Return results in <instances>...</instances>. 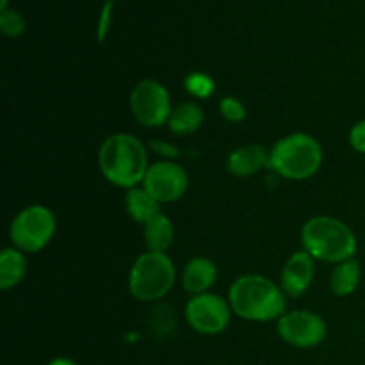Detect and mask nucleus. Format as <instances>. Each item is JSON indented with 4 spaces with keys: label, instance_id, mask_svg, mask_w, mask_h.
I'll return each instance as SVG.
<instances>
[{
    "label": "nucleus",
    "instance_id": "4468645a",
    "mask_svg": "<svg viewBox=\"0 0 365 365\" xmlns=\"http://www.w3.org/2000/svg\"><path fill=\"white\" fill-rule=\"evenodd\" d=\"M27 273V260L25 255L16 248H4L0 253V287L9 291L20 284Z\"/></svg>",
    "mask_w": 365,
    "mask_h": 365
},
{
    "label": "nucleus",
    "instance_id": "a211bd4d",
    "mask_svg": "<svg viewBox=\"0 0 365 365\" xmlns=\"http://www.w3.org/2000/svg\"><path fill=\"white\" fill-rule=\"evenodd\" d=\"M360 278H362V269H360L359 260H344V262L337 264V267L331 273V291L337 296L353 294L359 287Z\"/></svg>",
    "mask_w": 365,
    "mask_h": 365
},
{
    "label": "nucleus",
    "instance_id": "a878e982",
    "mask_svg": "<svg viewBox=\"0 0 365 365\" xmlns=\"http://www.w3.org/2000/svg\"><path fill=\"white\" fill-rule=\"evenodd\" d=\"M2 9H7V0H2Z\"/></svg>",
    "mask_w": 365,
    "mask_h": 365
},
{
    "label": "nucleus",
    "instance_id": "39448f33",
    "mask_svg": "<svg viewBox=\"0 0 365 365\" xmlns=\"http://www.w3.org/2000/svg\"><path fill=\"white\" fill-rule=\"evenodd\" d=\"M175 284V266L166 253L148 252L138 257L128 277V289L139 302L164 298Z\"/></svg>",
    "mask_w": 365,
    "mask_h": 365
},
{
    "label": "nucleus",
    "instance_id": "1a4fd4ad",
    "mask_svg": "<svg viewBox=\"0 0 365 365\" xmlns=\"http://www.w3.org/2000/svg\"><path fill=\"white\" fill-rule=\"evenodd\" d=\"M278 335L296 348H314L327 337V323L309 310H294L278 319Z\"/></svg>",
    "mask_w": 365,
    "mask_h": 365
},
{
    "label": "nucleus",
    "instance_id": "f257e3e1",
    "mask_svg": "<svg viewBox=\"0 0 365 365\" xmlns=\"http://www.w3.org/2000/svg\"><path fill=\"white\" fill-rule=\"evenodd\" d=\"M100 171L110 184L134 189L148 171L146 148L130 134H114L103 141L98 152Z\"/></svg>",
    "mask_w": 365,
    "mask_h": 365
},
{
    "label": "nucleus",
    "instance_id": "4be33fe9",
    "mask_svg": "<svg viewBox=\"0 0 365 365\" xmlns=\"http://www.w3.org/2000/svg\"><path fill=\"white\" fill-rule=\"evenodd\" d=\"M349 145L356 152L365 153V120L353 125V128L349 130Z\"/></svg>",
    "mask_w": 365,
    "mask_h": 365
},
{
    "label": "nucleus",
    "instance_id": "f3484780",
    "mask_svg": "<svg viewBox=\"0 0 365 365\" xmlns=\"http://www.w3.org/2000/svg\"><path fill=\"white\" fill-rule=\"evenodd\" d=\"M125 205H127V210L132 216V220L143 225L148 223L153 216H157L160 212L159 202H155L145 191V187L128 189L127 196H125Z\"/></svg>",
    "mask_w": 365,
    "mask_h": 365
},
{
    "label": "nucleus",
    "instance_id": "9d476101",
    "mask_svg": "<svg viewBox=\"0 0 365 365\" xmlns=\"http://www.w3.org/2000/svg\"><path fill=\"white\" fill-rule=\"evenodd\" d=\"M143 187L155 202H177L187 189V173L171 160H160L148 168Z\"/></svg>",
    "mask_w": 365,
    "mask_h": 365
},
{
    "label": "nucleus",
    "instance_id": "393cba45",
    "mask_svg": "<svg viewBox=\"0 0 365 365\" xmlns=\"http://www.w3.org/2000/svg\"><path fill=\"white\" fill-rule=\"evenodd\" d=\"M50 365H75V364L71 362V360H66V359H57V360H53Z\"/></svg>",
    "mask_w": 365,
    "mask_h": 365
},
{
    "label": "nucleus",
    "instance_id": "f8f14e48",
    "mask_svg": "<svg viewBox=\"0 0 365 365\" xmlns=\"http://www.w3.org/2000/svg\"><path fill=\"white\" fill-rule=\"evenodd\" d=\"M269 166V153L259 145L241 146L228 155L227 170L235 177H250Z\"/></svg>",
    "mask_w": 365,
    "mask_h": 365
},
{
    "label": "nucleus",
    "instance_id": "6ab92c4d",
    "mask_svg": "<svg viewBox=\"0 0 365 365\" xmlns=\"http://www.w3.org/2000/svg\"><path fill=\"white\" fill-rule=\"evenodd\" d=\"M0 29L9 38H18L25 31V18L18 11L2 9V13H0Z\"/></svg>",
    "mask_w": 365,
    "mask_h": 365
},
{
    "label": "nucleus",
    "instance_id": "aec40b11",
    "mask_svg": "<svg viewBox=\"0 0 365 365\" xmlns=\"http://www.w3.org/2000/svg\"><path fill=\"white\" fill-rule=\"evenodd\" d=\"M185 89H187L191 95L198 96V98H207L214 93V81L210 77H207L205 73H191L185 78Z\"/></svg>",
    "mask_w": 365,
    "mask_h": 365
},
{
    "label": "nucleus",
    "instance_id": "423d86ee",
    "mask_svg": "<svg viewBox=\"0 0 365 365\" xmlns=\"http://www.w3.org/2000/svg\"><path fill=\"white\" fill-rule=\"evenodd\" d=\"M56 234V217L46 207L32 205L21 210L11 223V241L21 253H36L45 248Z\"/></svg>",
    "mask_w": 365,
    "mask_h": 365
},
{
    "label": "nucleus",
    "instance_id": "20e7f679",
    "mask_svg": "<svg viewBox=\"0 0 365 365\" xmlns=\"http://www.w3.org/2000/svg\"><path fill=\"white\" fill-rule=\"evenodd\" d=\"M323 150L309 134H291L280 139L269 152V170L289 180H305L319 170Z\"/></svg>",
    "mask_w": 365,
    "mask_h": 365
},
{
    "label": "nucleus",
    "instance_id": "f03ea898",
    "mask_svg": "<svg viewBox=\"0 0 365 365\" xmlns=\"http://www.w3.org/2000/svg\"><path fill=\"white\" fill-rule=\"evenodd\" d=\"M232 312L248 321L280 319L285 314V292L259 274H246L232 284L228 292Z\"/></svg>",
    "mask_w": 365,
    "mask_h": 365
},
{
    "label": "nucleus",
    "instance_id": "ddd939ff",
    "mask_svg": "<svg viewBox=\"0 0 365 365\" xmlns=\"http://www.w3.org/2000/svg\"><path fill=\"white\" fill-rule=\"evenodd\" d=\"M217 278V267L216 264L205 257H196V259L189 260L187 266L184 267V274H182V285L189 294H203L207 289L214 285Z\"/></svg>",
    "mask_w": 365,
    "mask_h": 365
},
{
    "label": "nucleus",
    "instance_id": "b1692460",
    "mask_svg": "<svg viewBox=\"0 0 365 365\" xmlns=\"http://www.w3.org/2000/svg\"><path fill=\"white\" fill-rule=\"evenodd\" d=\"M152 146H153V150H155V152L163 157H177L178 155V150L164 141H153Z\"/></svg>",
    "mask_w": 365,
    "mask_h": 365
},
{
    "label": "nucleus",
    "instance_id": "6e6552de",
    "mask_svg": "<svg viewBox=\"0 0 365 365\" xmlns=\"http://www.w3.org/2000/svg\"><path fill=\"white\" fill-rule=\"evenodd\" d=\"M232 307L221 296L203 294L192 296L185 305V317L192 330L205 335H214L223 331L230 323Z\"/></svg>",
    "mask_w": 365,
    "mask_h": 365
},
{
    "label": "nucleus",
    "instance_id": "9b49d317",
    "mask_svg": "<svg viewBox=\"0 0 365 365\" xmlns=\"http://www.w3.org/2000/svg\"><path fill=\"white\" fill-rule=\"evenodd\" d=\"M314 280V259L309 253L303 252L292 253L291 259L285 262L282 271V289L291 298H299L305 294Z\"/></svg>",
    "mask_w": 365,
    "mask_h": 365
},
{
    "label": "nucleus",
    "instance_id": "0eeeda50",
    "mask_svg": "<svg viewBox=\"0 0 365 365\" xmlns=\"http://www.w3.org/2000/svg\"><path fill=\"white\" fill-rule=\"evenodd\" d=\"M130 110L145 127H160L171 114L170 93L157 81H143L132 89Z\"/></svg>",
    "mask_w": 365,
    "mask_h": 365
},
{
    "label": "nucleus",
    "instance_id": "7ed1b4c3",
    "mask_svg": "<svg viewBox=\"0 0 365 365\" xmlns=\"http://www.w3.org/2000/svg\"><path fill=\"white\" fill-rule=\"evenodd\" d=\"M305 252L314 260L341 264L356 253V237L351 228L341 220L328 216L312 217L302 230Z\"/></svg>",
    "mask_w": 365,
    "mask_h": 365
},
{
    "label": "nucleus",
    "instance_id": "2eb2a0df",
    "mask_svg": "<svg viewBox=\"0 0 365 365\" xmlns=\"http://www.w3.org/2000/svg\"><path fill=\"white\" fill-rule=\"evenodd\" d=\"M203 123V110L195 102H182L171 110L168 127L173 134L187 135L198 130Z\"/></svg>",
    "mask_w": 365,
    "mask_h": 365
},
{
    "label": "nucleus",
    "instance_id": "5701e85b",
    "mask_svg": "<svg viewBox=\"0 0 365 365\" xmlns=\"http://www.w3.org/2000/svg\"><path fill=\"white\" fill-rule=\"evenodd\" d=\"M113 4L114 0H107L106 6H103L102 13H100V20H98V31H96V36H98V41L102 43L106 39L107 31H109L110 25V16H113Z\"/></svg>",
    "mask_w": 365,
    "mask_h": 365
},
{
    "label": "nucleus",
    "instance_id": "dca6fc26",
    "mask_svg": "<svg viewBox=\"0 0 365 365\" xmlns=\"http://www.w3.org/2000/svg\"><path fill=\"white\" fill-rule=\"evenodd\" d=\"M173 223H171L163 212L153 216L152 220L145 225V239L150 252L166 253V250L170 248L171 242H173Z\"/></svg>",
    "mask_w": 365,
    "mask_h": 365
},
{
    "label": "nucleus",
    "instance_id": "412c9836",
    "mask_svg": "<svg viewBox=\"0 0 365 365\" xmlns=\"http://www.w3.org/2000/svg\"><path fill=\"white\" fill-rule=\"evenodd\" d=\"M220 110H221V114H223L225 120L234 121V123L245 120V116H246L245 106H242L237 98H234V96H227V98L221 100Z\"/></svg>",
    "mask_w": 365,
    "mask_h": 365
}]
</instances>
